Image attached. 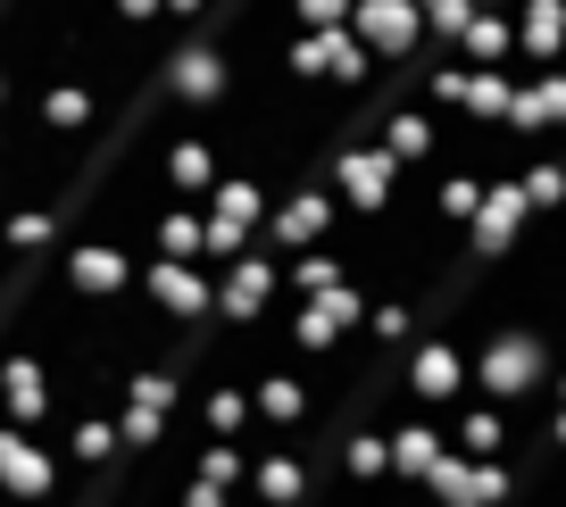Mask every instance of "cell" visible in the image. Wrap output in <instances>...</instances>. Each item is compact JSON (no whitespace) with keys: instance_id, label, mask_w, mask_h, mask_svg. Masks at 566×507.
Instances as JSON below:
<instances>
[{"instance_id":"1","label":"cell","mask_w":566,"mask_h":507,"mask_svg":"<svg viewBox=\"0 0 566 507\" xmlns=\"http://www.w3.org/2000/svg\"><path fill=\"white\" fill-rule=\"evenodd\" d=\"M549 374H558V358H549V332H533V325H500V332H483V341H475V391L492 408L533 400Z\"/></svg>"},{"instance_id":"2","label":"cell","mask_w":566,"mask_h":507,"mask_svg":"<svg viewBox=\"0 0 566 507\" xmlns=\"http://www.w3.org/2000/svg\"><path fill=\"white\" fill-rule=\"evenodd\" d=\"M176 416H184V374L150 358V367L125 383V400H117V433H125V450H134V457H159L167 441H176Z\"/></svg>"},{"instance_id":"3","label":"cell","mask_w":566,"mask_h":507,"mask_svg":"<svg viewBox=\"0 0 566 507\" xmlns=\"http://www.w3.org/2000/svg\"><path fill=\"white\" fill-rule=\"evenodd\" d=\"M159 75H167V101L176 108L226 101V84H233V67H226V9H217L209 25H192L176 51H159Z\"/></svg>"},{"instance_id":"4","label":"cell","mask_w":566,"mask_h":507,"mask_svg":"<svg viewBox=\"0 0 566 507\" xmlns=\"http://www.w3.org/2000/svg\"><path fill=\"white\" fill-rule=\"evenodd\" d=\"M367 308H375V299L358 292V275H350L342 292H325V299H283V332H292V350H301V358H342V341L367 332Z\"/></svg>"},{"instance_id":"5","label":"cell","mask_w":566,"mask_h":507,"mask_svg":"<svg viewBox=\"0 0 566 507\" xmlns=\"http://www.w3.org/2000/svg\"><path fill=\"white\" fill-rule=\"evenodd\" d=\"M342 225V200L325 176H301V183H283L275 192V216H266V250L275 258H301V250H325Z\"/></svg>"},{"instance_id":"6","label":"cell","mask_w":566,"mask_h":507,"mask_svg":"<svg viewBox=\"0 0 566 507\" xmlns=\"http://www.w3.org/2000/svg\"><path fill=\"white\" fill-rule=\"evenodd\" d=\"M400 158L384 150V141H350V150H334V167H325V183H334V200L350 216H391L400 209Z\"/></svg>"},{"instance_id":"7","label":"cell","mask_w":566,"mask_h":507,"mask_svg":"<svg viewBox=\"0 0 566 507\" xmlns=\"http://www.w3.org/2000/svg\"><path fill=\"white\" fill-rule=\"evenodd\" d=\"M283 299V258L250 250V258L217 266V325L226 332H266V308Z\"/></svg>"},{"instance_id":"8","label":"cell","mask_w":566,"mask_h":507,"mask_svg":"<svg viewBox=\"0 0 566 507\" xmlns=\"http://www.w3.org/2000/svg\"><path fill=\"white\" fill-rule=\"evenodd\" d=\"M467 383H475V358L450 341V332H433L424 325L417 332V350H408V374H400V391L433 416V408H467Z\"/></svg>"},{"instance_id":"9","label":"cell","mask_w":566,"mask_h":507,"mask_svg":"<svg viewBox=\"0 0 566 507\" xmlns=\"http://www.w3.org/2000/svg\"><path fill=\"white\" fill-rule=\"evenodd\" d=\"M525 225H533L525 183H516V176H492V192H483V216L459 233V250H467L475 266H509L516 250H525Z\"/></svg>"},{"instance_id":"10","label":"cell","mask_w":566,"mask_h":507,"mask_svg":"<svg viewBox=\"0 0 566 507\" xmlns=\"http://www.w3.org/2000/svg\"><path fill=\"white\" fill-rule=\"evenodd\" d=\"M142 308L167 316V325H217V266L142 258Z\"/></svg>"},{"instance_id":"11","label":"cell","mask_w":566,"mask_h":507,"mask_svg":"<svg viewBox=\"0 0 566 507\" xmlns=\"http://www.w3.org/2000/svg\"><path fill=\"white\" fill-rule=\"evenodd\" d=\"M59 490H67V457L42 450L34 433H18V424H0V499L18 507H51Z\"/></svg>"},{"instance_id":"12","label":"cell","mask_w":566,"mask_h":507,"mask_svg":"<svg viewBox=\"0 0 566 507\" xmlns=\"http://www.w3.org/2000/svg\"><path fill=\"white\" fill-rule=\"evenodd\" d=\"M59 275H67L75 299H125V292H142V258H125L108 233H84V242H67Z\"/></svg>"},{"instance_id":"13","label":"cell","mask_w":566,"mask_h":507,"mask_svg":"<svg viewBox=\"0 0 566 507\" xmlns=\"http://www.w3.org/2000/svg\"><path fill=\"white\" fill-rule=\"evenodd\" d=\"M350 34L367 42L384 67H408V59H424V9H408V0H358Z\"/></svg>"},{"instance_id":"14","label":"cell","mask_w":566,"mask_h":507,"mask_svg":"<svg viewBox=\"0 0 566 507\" xmlns=\"http://www.w3.org/2000/svg\"><path fill=\"white\" fill-rule=\"evenodd\" d=\"M217 183H226V150H217L209 134H176V141H167V158H159L167 209H192V200H209Z\"/></svg>"},{"instance_id":"15","label":"cell","mask_w":566,"mask_h":507,"mask_svg":"<svg viewBox=\"0 0 566 507\" xmlns=\"http://www.w3.org/2000/svg\"><path fill=\"white\" fill-rule=\"evenodd\" d=\"M51 408H59L51 367H42L34 350H9V358H0V424L34 433V424H51Z\"/></svg>"},{"instance_id":"16","label":"cell","mask_w":566,"mask_h":507,"mask_svg":"<svg viewBox=\"0 0 566 507\" xmlns=\"http://www.w3.org/2000/svg\"><path fill=\"white\" fill-rule=\"evenodd\" d=\"M442 457H450V424H433L424 408H408V416L391 424V483L424 490L433 474H442Z\"/></svg>"},{"instance_id":"17","label":"cell","mask_w":566,"mask_h":507,"mask_svg":"<svg viewBox=\"0 0 566 507\" xmlns=\"http://www.w3.org/2000/svg\"><path fill=\"white\" fill-rule=\"evenodd\" d=\"M500 134L525 141V150H542V134H566V67L525 75V84H516V108H509V125H500Z\"/></svg>"},{"instance_id":"18","label":"cell","mask_w":566,"mask_h":507,"mask_svg":"<svg viewBox=\"0 0 566 507\" xmlns=\"http://www.w3.org/2000/svg\"><path fill=\"white\" fill-rule=\"evenodd\" d=\"M308 490H317V466H308L301 441L259 450V466H250V499H259V507H308Z\"/></svg>"},{"instance_id":"19","label":"cell","mask_w":566,"mask_h":507,"mask_svg":"<svg viewBox=\"0 0 566 507\" xmlns=\"http://www.w3.org/2000/svg\"><path fill=\"white\" fill-rule=\"evenodd\" d=\"M250 400H259V424H275L283 441H292L308 416H317V383H308L301 367H266L259 383H250Z\"/></svg>"},{"instance_id":"20","label":"cell","mask_w":566,"mask_h":507,"mask_svg":"<svg viewBox=\"0 0 566 507\" xmlns=\"http://www.w3.org/2000/svg\"><path fill=\"white\" fill-rule=\"evenodd\" d=\"M566 67V0H533L516 18V75H549Z\"/></svg>"},{"instance_id":"21","label":"cell","mask_w":566,"mask_h":507,"mask_svg":"<svg viewBox=\"0 0 566 507\" xmlns=\"http://www.w3.org/2000/svg\"><path fill=\"white\" fill-rule=\"evenodd\" d=\"M192 416H200V441H242L250 416H259V400H250L242 374H209L200 400H192Z\"/></svg>"},{"instance_id":"22","label":"cell","mask_w":566,"mask_h":507,"mask_svg":"<svg viewBox=\"0 0 566 507\" xmlns=\"http://www.w3.org/2000/svg\"><path fill=\"white\" fill-rule=\"evenodd\" d=\"M483 192H492V176H475V167H442V176L424 183V209H433L442 233H467L483 216Z\"/></svg>"},{"instance_id":"23","label":"cell","mask_w":566,"mask_h":507,"mask_svg":"<svg viewBox=\"0 0 566 507\" xmlns=\"http://www.w3.org/2000/svg\"><path fill=\"white\" fill-rule=\"evenodd\" d=\"M150 258H167V266H209V216L200 209H150Z\"/></svg>"},{"instance_id":"24","label":"cell","mask_w":566,"mask_h":507,"mask_svg":"<svg viewBox=\"0 0 566 507\" xmlns=\"http://www.w3.org/2000/svg\"><path fill=\"white\" fill-rule=\"evenodd\" d=\"M358 275V258L350 250H301V258H283V299H325V292H342V283Z\"/></svg>"},{"instance_id":"25","label":"cell","mask_w":566,"mask_h":507,"mask_svg":"<svg viewBox=\"0 0 566 507\" xmlns=\"http://www.w3.org/2000/svg\"><path fill=\"white\" fill-rule=\"evenodd\" d=\"M450 450H459V457H475V466L509 457V408H492V400H467L459 416H450Z\"/></svg>"},{"instance_id":"26","label":"cell","mask_w":566,"mask_h":507,"mask_svg":"<svg viewBox=\"0 0 566 507\" xmlns=\"http://www.w3.org/2000/svg\"><path fill=\"white\" fill-rule=\"evenodd\" d=\"M59 457H67L75 474H108V466H125L134 450H125L117 416H75V424H67V450H59Z\"/></svg>"},{"instance_id":"27","label":"cell","mask_w":566,"mask_h":507,"mask_svg":"<svg viewBox=\"0 0 566 507\" xmlns=\"http://www.w3.org/2000/svg\"><path fill=\"white\" fill-rule=\"evenodd\" d=\"M59 250V200H34V209H9L0 216V258H51Z\"/></svg>"},{"instance_id":"28","label":"cell","mask_w":566,"mask_h":507,"mask_svg":"<svg viewBox=\"0 0 566 507\" xmlns=\"http://www.w3.org/2000/svg\"><path fill=\"white\" fill-rule=\"evenodd\" d=\"M342 483L350 490H384L391 483V424H358L342 441Z\"/></svg>"},{"instance_id":"29","label":"cell","mask_w":566,"mask_h":507,"mask_svg":"<svg viewBox=\"0 0 566 507\" xmlns=\"http://www.w3.org/2000/svg\"><path fill=\"white\" fill-rule=\"evenodd\" d=\"M384 150L400 158V167H433V150H442V117H433L424 101H408L400 117L384 125Z\"/></svg>"},{"instance_id":"30","label":"cell","mask_w":566,"mask_h":507,"mask_svg":"<svg viewBox=\"0 0 566 507\" xmlns=\"http://www.w3.org/2000/svg\"><path fill=\"white\" fill-rule=\"evenodd\" d=\"M516 84H525V75L475 67V75H467V125H475V134H500V125H509V108H516Z\"/></svg>"},{"instance_id":"31","label":"cell","mask_w":566,"mask_h":507,"mask_svg":"<svg viewBox=\"0 0 566 507\" xmlns=\"http://www.w3.org/2000/svg\"><path fill=\"white\" fill-rule=\"evenodd\" d=\"M250 466H259V457H250L242 441H200V450H192V483L217 490V499H233V490L250 483Z\"/></svg>"},{"instance_id":"32","label":"cell","mask_w":566,"mask_h":507,"mask_svg":"<svg viewBox=\"0 0 566 507\" xmlns=\"http://www.w3.org/2000/svg\"><path fill=\"white\" fill-rule=\"evenodd\" d=\"M516 183H525L533 216H558V225H566V150H525Z\"/></svg>"},{"instance_id":"33","label":"cell","mask_w":566,"mask_h":507,"mask_svg":"<svg viewBox=\"0 0 566 507\" xmlns=\"http://www.w3.org/2000/svg\"><path fill=\"white\" fill-rule=\"evenodd\" d=\"M459 59H467V67H509V75H516V25H509V18H483V9H475Z\"/></svg>"},{"instance_id":"34","label":"cell","mask_w":566,"mask_h":507,"mask_svg":"<svg viewBox=\"0 0 566 507\" xmlns=\"http://www.w3.org/2000/svg\"><path fill=\"white\" fill-rule=\"evenodd\" d=\"M92 117H101V92H92V84H75V75L42 92V125H51V134H84Z\"/></svg>"},{"instance_id":"35","label":"cell","mask_w":566,"mask_h":507,"mask_svg":"<svg viewBox=\"0 0 566 507\" xmlns=\"http://www.w3.org/2000/svg\"><path fill=\"white\" fill-rule=\"evenodd\" d=\"M542 433H549V450L566 457V408H549V400H542Z\"/></svg>"},{"instance_id":"36","label":"cell","mask_w":566,"mask_h":507,"mask_svg":"<svg viewBox=\"0 0 566 507\" xmlns=\"http://www.w3.org/2000/svg\"><path fill=\"white\" fill-rule=\"evenodd\" d=\"M176 507H233V499H217V490H200L192 474H184V490H176Z\"/></svg>"},{"instance_id":"37","label":"cell","mask_w":566,"mask_h":507,"mask_svg":"<svg viewBox=\"0 0 566 507\" xmlns=\"http://www.w3.org/2000/svg\"><path fill=\"white\" fill-rule=\"evenodd\" d=\"M549 408H566V367H558V374H549Z\"/></svg>"},{"instance_id":"38","label":"cell","mask_w":566,"mask_h":507,"mask_svg":"<svg viewBox=\"0 0 566 507\" xmlns=\"http://www.w3.org/2000/svg\"><path fill=\"white\" fill-rule=\"evenodd\" d=\"M0 108H9V67H0Z\"/></svg>"},{"instance_id":"39","label":"cell","mask_w":566,"mask_h":507,"mask_svg":"<svg viewBox=\"0 0 566 507\" xmlns=\"http://www.w3.org/2000/svg\"><path fill=\"white\" fill-rule=\"evenodd\" d=\"M433 507H459V499H433Z\"/></svg>"}]
</instances>
